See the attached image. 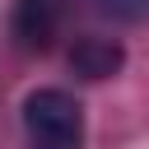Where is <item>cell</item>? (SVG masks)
Segmentation results:
<instances>
[{
	"label": "cell",
	"mask_w": 149,
	"mask_h": 149,
	"mask_svg": "<svg viewBox=\"0 0 149 149\" xmlns=\"http://www.w3.org/2000/svg\"><path fill=\"white\" fill-rule=\"evenodd\" d=\"M65 23V0H14L9 33L23 51H51Z\"/></svg>",
	"instance_id": "cell-2"
},
{
	"label": "cell",
	"mask_w": 149,
	"mask_h": 149,
	"mask_svg": "<svg viewBox=\"0 0 149 149\" xmlns=\"http://www.w3.org/2000/svg\"><path fill=\"white\" fill-rule=\"evenodd\" d=\"M33 149H84V140H33Z\"/></svg>",
	"instance_id": "cell-5"
},
{
	"label": "cell",
	"mask_w": 149,
	"mask_h": 149,
	"mask_svg": "<svg viewBox=\"0 0 149 149\" xmlns=\"http://www.w3.org/2000/svg\"><path fill=\"white\" fill-rule=\"evenodd\" d=\"M23 126L33 140H84V107L65 88H33L23 98Z\"/></svg>",
	"instance_id": "cell-1"
},
{
	"label": "cell",
	"mask_w": 149,
	"mask_h": 149,
	"mask_svg": "<svg viewBox=\"0 0 149 149\" xmlns=\"http://www.w3.org/2000/svg\"><path fill=\"white\" fill-rule=\"evenodd\" d=\"M93 9L102 19H116V23H140L149 19V0H93Z\"/></svg>",
	"instance_id": "cell-4"
},
{
	"label": "cell",
	"mask_w": 149,
	"mask_h": 149,
	"mask_svg": "<svg viewBox=\"0 0 149 149\" xmlns=\"http://www.w3.org/2000/svg\"><path fill=\"white\" fill-rule=\"evenodd\" d=\"M126 65V47L112 37H79L70 47V70L79 79H112Z\"/></svg>",
	"instance_id": "cell-3"
}]
</instances>
